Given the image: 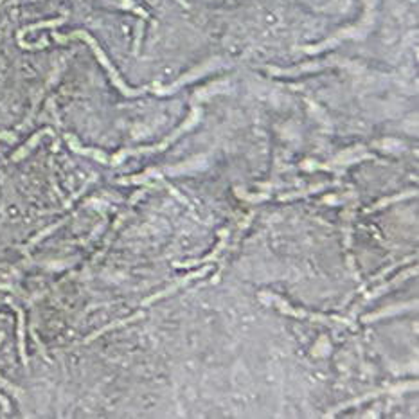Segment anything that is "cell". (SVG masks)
<instances>
[{
    "label": "cell",
    "mask_w": 419,
    "mask_h": 419,
    "mask_svg": "<svg viewBox=\"0 0 419 419\" xmlns=\"http://www.w3.org/2000/svg\"><path fill=\"white\" fill-rule=\"evenodd\" d=\"M70 38H83V40H87L88 43H90V47L94 49V53H95V56L99 58V61L103 63V67L108 70V74H110V77H112V81L115 83V87L119 88V90L122 92L124 95H139V94H142V92H146L148 88H139V90H132V88H128L124 83L121 81V77H119V74H117V70L114 69V67L110 65V61H108V58L104 56V53L99 49V45L95 43V40L94 38H90V36L85 33V31H76V33H72V35H69V36H60V35H56L54 33V40H58V42H67V40H70Z\"/></svg>",
    "instance_id": "obj_1"
},
{
    "label": "cell",
    "mask_w": 419,
    "mask_h": 419,
    "mask_svg": "<svg viewBox=\"0 0 419 419\" xmlns=\"http://www.w3.org/2000/svg\"><path fill=\"white\" fill-rule=\"evenodd\" d=\"M200 119V110L198 108H193V114H191V117L187 119L186 122H184L182 126H180L178 130L175 132L173 135H169L168 139H164V141L160 142L159 146H149V148H137V149H122V151H119L115 156H112V159H108V162H110V166H119L122 162V160L126 159V156H132V155H142V153H153V151H162V149L168 148L171 142H175L176 139L180 137V134H184V132H187L189 128H193V126L198 122Z\"/></svg>",
    "instance_id": "obj_2"
},
{
    "label": "cell",
    "mask_w": 419,
    "mask_h": 419,
    "mask_svg": "<svg viewBox=\"0 0 419 419\" xmlns=\"http://www.w3.org/2000/svg\"><path fill=\"white\" fill-rule=\"evenodd\" d=\"M263 297V301H267V302H274L275 306H277L281 311H284V313H292V315H295V317H308V319H311V320H319V322H324V324H328V322H338V324H346V326H349V328H354L353 324H351L349 320H346V319H340V317H324V315H315V313H308V311H301V309H294L292 306H288L284 301H281L279 297H268V295H261Z\"/></svg>",
    "instance_id": "obj_3"
},
{
    "label": "cell",
    "mask_w": 419,
    "mask_h": 419,
    "mask_svg": "<svg viewBox=\"0 0 419 419\" xmlns=\"http://www.w3.org/2000/svg\"><path fill=\"white\" fill-rule=\"evenodd\" d=\"M415 389H417V383H405V385H398V387H390V389L374 390V392H369V394H365V396H362V398H356V400H351V401H347V403L338 405V407L333 408L331 412H328L326 417H331V415H335L336 412L344 410V408H349V407H353V405H360V403H363V401L373 400V398H378V396H381V394H385V392H405V390H415Z\"/></svg>",
    "instance_id": "obj_4"
},
{
    "label": "cell",
    "mask_w": 419,
    "mask_h": 419,
    "mask_svg": "<svg viewBox=\"0 0 419 419\" xmlns=\"http://www.w3.org/2000/svg\"><path fill=\"white\" fill-rule=\"evenodd\" d=\"M209 268L211 267H205V268H202V270H198V272H195V274H189V275H186V277H182L180 281H176L175 284H171V286H168L166 290H162V292H159V294H155V295H151L149 299H146V301H142V304L141 306H149L151 302H155V301H159V299H164V297H168L169 294H173V292H176L178 288H182V286H186V284H189L193 279H200V277H203V275L209 272Z\"/></svg>",
    "instance_id": "obj_5"
},
{
    "label": "cell",
    "mask_w": 419,
    "mask_h": 419,
    "mask_svg": "<svg viewBox=\"0 0 419 419\" xmlns=\"http://www.w3.org/2000/svg\"><path fill=\"white\" fill-rule=\"evenodd\" d=\"M216 61H218V60H216ZM216 61H214V60H213V61H209V63H205V65H203V67H198V69H195V70H193V72H189V74H186V76H182L178 81H175V83H173V85H169L168 88H155V92H156V94H160V95L171 94V92H175L176 88H180V87H182L184 83H189V81L196 80V77H198V76H202V74H205L209 69H213V67H214V63H216Z\"/></svg>",
    "instance_id": "obj_6"
},
{
    "label": "cell",
    "mask_w": 419,
    "mask_h": 419,
    "mask_svg": "<svg viewBox=\"0 0 419 419\" xmlns=\"http://www.w3.org/2000/svg\"><path fill=\"white\" fill-rule=\"evenodd\" d=\"M417 274V268H410V270H407V272H403L401 275H398L396 279H392L390 282H387V284H383V286H380V288H376L374 292H371L369 295H367L365 299H363V304L365 302H369V301H373V299H376L378 295H381L383 292H387V290H390L392 286H396V284H400V282H403L405 279H408V277H412V275H415Z\"/></svg>",
    "instance_id": "obj_7"
},
{
    "label": "cell",
    "mask_w": 419,
    "mask_h": 419,
    "mask_svg": "<svg viewBox=\"0 0 419 419\" xmlns=\"http://www.w3.org/2000/svg\"><path fill=\"white\" fill-rule=\"evenodd\" d=\"M227 238H229V230H223L221 232V241H220V245L216 247V250L213 252V254H209L207 257H203V259H196V261H187V263H176L175 267H178V268H191V267H195V265H202V263H207V261H213V259H216L218 255L221 254V250L225 248V245H227Z\"/></svg>",
    "instance_id": "obj_8"
},
{
    "label": "cell",
    "mask_w": 419,
    "mask_h": 419,
    "mask_svg": "<svg viewBox=\"0 0 419 419\" xmlns=\"http://www.w3.org/2000/svg\"><path fill=\"white\" fill-rule=\"evenodd\" d=\"M139 319H142V313H137V315H132V317H128V319L117 320V322H112V324L104 326V328H101V329H97V331H95V333H92L90 336H87V338L83 340V344L92 342V340H94V338H97V336H99V335H104V333H107V331H110V329L121 328V326H124V324H130V322H134V320H139Z\"/></svg>",
    "instance_id": "obj_9"
},
{
    "label": "cell",
    "mask_w": 419,
    "mask_h": 419,
    "mask_svg": "<svg viewBox=\"0 0 419 419\" xmlns=\"http://www.w3.org/2000/svg\"><path fill=\"white\" fill-rule=\"evenodd\" d=\"M414 306H417V302H408V304H403V306H394V308H390V309H383V311L371 313V315H365V317H363V319H362V322H373V320H378V319H381V317H390V315H396V313L407 311V309L414 308Z\"/></svg>",
    "instance_id": "obj_10"
},
{
    "label": "cell",
    "mask_w": 419,
    "mask_h": 419,
    "mask_svg": "<svg viewBox=\"0 0 419 419\" xmlns=\"http://www.w3.org/2000/svg\"><path fill=\"white\" fill-rule=\"evenodd\" d=\"M45 134H49V135H53V130H43V132H40V134H36V135H35V137L31 139V141H29V142H27V144H25V146H23V148H22V149H20V151H18V153H15V155H13V160H15V162H16V160H20V159H22V156H25V155H27V153H29V151H31V149L35 148V146H36V142H38V141H40V139H42V135H45Z\"/></svg>",
    "instance_id": "obj_11"
},
{
    "label": "cell",
    "mask_w": 419,
    "mask_h": 419,
    "mask_svg": "<svg viewBox=\"0 0 419 419\" xmlns=\"http://www.w3.org/2000/svg\"><path fill=\"white\" fill-rule=\"evenodd\" d=\"M326 187H329V184H319V186H313L304 191H295V193H290V195H281L279 200H281V202H284V200H294V198H299V196H306V195H311V193H317V191H322L326 189Z\"/></svg>",
    "instance_id": "obj_12"
},
{
    "label": "cell",
    "mask_w": 419,
    "mask_h": 419,
    "mask_svg": "<svg viewBox=\"0 0 419 419\" xmlns=\"http://www.w3.org/2000/svg\"><path fill=\"white\" fill-rule=\"evenodd\" d=\"M16 308V306H15ZM16 311H18V338H20V356H22V362L23 365L27 367V356H25V347H23V313L20 311L18 308H16Z\"/></svg>",
    "instance_id": "obj_13"
},
{
    "label": "cell",
    "mask_w": 419,
    "mask_h": 419,
    "mask_svg": "<svg viewBox=\"0 0 419 419\" xmlns=\"http://www.w3.org/2000/svg\"><path fill=\"white\" fill-rule=\"evenodd\" d=\"M412 196H415V193H414V191H408V193H403V195L392 196V198H385V200H381V202H378L376 205H374L373 209H369V211L381 209V207H385V205H390V203H394V202H400V200H405V198H412Z\"/></svg>",
    "instance_id": "obj_14"
},
{
    "label": "cell",
    "mask_w": 419,
    "mask_h": 419,
    "mask_svg": "<svg viewBox=\"0 0 419 419\" xmlns=\"http://www.w3.org/2000/svg\"><path fill=\"white\" fill-rule=\"evenodd\" d=\"M65 221H67V220H61L60 223H56V225H50L49 229L42 230V232H40L38 236H36V238H33V240L29 241V245H27V247H33V245H36V243H38L40 240H43V238H47V236H49L50 232H54V230H56L58 227H60V225H63V223H65Z\"/></svg>",
    "instance_id": "obj_15"
},
{
    "label": "cell",
    "mask_w": 419,
    "mask_h": 419,
    "mask_svg": "<svg viewBox=\"0 0 419 419\" xmlns=\"http://www.w3.org/2000/svg\"><path fill=\"white\" fill-rule=\"evenodd\" d=\"M121 4L124 6V8H128V9H132V11H135L137 15H141L142 18H148V15H146V11L144 9H141V8H137V6L132 2V0H121Z\"/></svg>",
    "instance_id": "obj_16"
},
{
    "label": "cell",
    "mask_w": 419,
    "mask_h": 419,
    "mask_svg": "<svg viewBox=\"0 0 419 419\" xmlns=\"http://www.w3.org/2000/svg\"><path fill=\"white\" fill-rule=\"evenodd\" d=\"M0 405L4 407V410H9V403H8V400H4V398L0 396Z\"/></svg>",
    "instance_id": "obj_17"
},
{
    "label": "cell",
    "mask_w": 419,
    "mask_h": 419,
    "mask_svg": "<svg viewBox=\"0 0 419 419\" xmlns=\"http://www.w3.org/2000/svg\"><path fill=\"white\" fill-rule=\"evenodd\" d=\"M2 338H4V333H0V342H2Z\"/></svg>",
    "instance_id": "obj_18"
}]
</instances>
